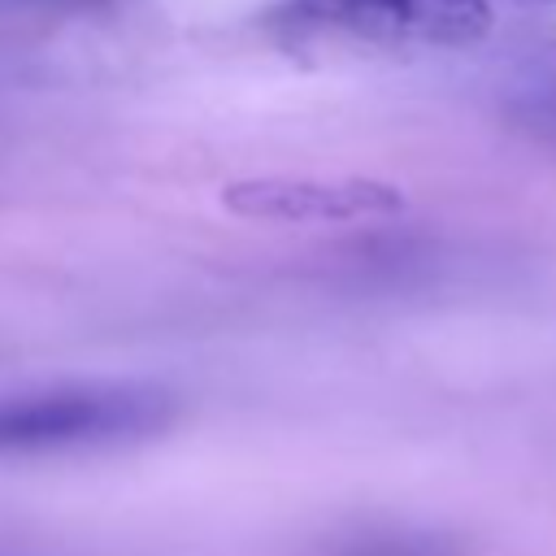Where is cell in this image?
<instances>
[{
    "label": "cell",
    "mask_w": 556,
    "mask_h": 556,
    "mask_svg": "<svg viewBox=\"0 0 556 556\" xmlns=\"http://www.w3.org/2000/svg\"><path fill=\"white\" fill-rule=\"evenodd\" d=\"M178 404L156 382H61L0 395V456L96 452L143 443L174 421Z\"/></svg>",
    "instance_id": "obj_1"
},
{
    "label": "cell",
    "mask_w": 556,
    "mask_h": 556,
    "mask_svg": "<svg viewBox=\"0 0 556 556\" xmlns=\"http://www.w3.org/2000/svg\"><path fill=\"white\" fill-rule=\"evenodd\" d=\"M486 0H278L261 26L282 48H469L491 30Z\"/></svg>",
    "instance_id": "obj_2"
},
{
    "label": "cell",
    "mask_w": 556,
    "mask_h": 556,
    "mask_svg": "<svg viewBox=\"0 0 556 556\" xmlns=\"http://www.w3.org/2000/svg\"><path fill=\"white\" fill-rule=\"evenodd\" d=\"M222 204L248 222L282 226H339L378 222L408 208V195L382 178H317V174H265L222 187Z\"/></svg>",
    "instance_id": "obj_3"
},
{
    "label": "cell",
    "mask_w": 556,
    "mask_h": 556,
    "mask_svg": "<svg viewBox=\"0 0 556 556\" xmlns=\"http://www.w3.org/2000/svg\"><path fill=\"white\" fill-rule=\"evenodd\" d=\"M334 556H456V547L434 534L387 530V534H361V539L343 543Z\"/></svg>",
    "instance_id": "obj_4"
},
{
    "label": "cell",
    "mask_w": 556,
    "mask_h": 556,
    "mask_svg": "<svg viewBox=\"0 0 556 556\" xmlns=\"http://www.w3.org/2000/svg\"><path fill=\"white\" fill-rule=\"evenodd\" d=\"M534 117H539V126H543V130H552V135H556V96H552V100H543V104L534 109Z\"/></svg>",
    "instance_id": "obj_5"
},
{
    "label": "cell",
    "mask_w": 556,
    "mask_h": 556,
    "mask_svg": "<svg viewBox=\"0 0 556 556\" xmlns=\"http://www.w3.org/2000/svg\"><path fill=\"white\" fill-rule=\"evenodd\" d=\"M35 4H56V9H91L100 0H35Z\"/></svg>",
    "instance_id": "obj_6"
}]
</instances>
